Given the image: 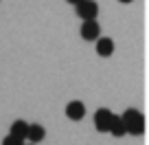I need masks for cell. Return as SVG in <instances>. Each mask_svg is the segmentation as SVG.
Segmentation results:
<instances>
[{
  "label": "cell",
  "instance_id": "obj_1",
  "mask_svg": "<svg viewBox=\"0 0 149 145\" xmlns=\"http://www.w3.org/2000/svg\"><path fill=\"white\" fill-rule=\"evenodd\" d=\"M121 121H123V125H125V132L127 134H134V136H138V134H143L145 132V117L138 112V110H125V114L121 117Z\"/></svg>",
  "mask_w": 149,
  "mask_h": 145
},
{
  "label": "cell",
  "instance_id": "obj_2",
  "mask_svg": "<svg viewBox=\"0 0 149 145\" xmlns=\"http://www.w3.org/2000/svg\"><path fill=\"white\" fill-rule=\"evenodd\" d=\"M74 13L79 15L81 20H97V13H99V5L94 0H81L74 5Z\"/></svg>",
  "mask_w": 149,
  "mask_h": 145
},
{
  "label": "cell",
  "instance_id": "obj_3",
  "mask_svg": "<svg viewBox=\"0 0 149 145\" xmlns=\"http://www.w3.org/2000/svg\"><path fill=\"white\" fill-rule=\"evenodd\" d=\"M112 119H114V114H112L107 108H99L97 112H94V127H97L99 132H107Z\"/></svg>",
  "mask_w": 149,
  "mask_h": 145
},
{
  "label": "cell",
  "instance_id": "obj_4",
  "mask_svg": "<svg viewBox=\"0 0 149 145\" xmlns=\"http://www.w3.org/2000/svg\"><path fill=\"white\" fill-rule=\"evenodd\" d=\"M81 38L90 40V42L101 38V27H99L97 20H84V24H81Z\"/></svg>",
  "mask_w": 149,
  "mask_h": 145
},
{
  "label": "cell",
  "instance_id": "obj_5",
  "mask_svg": "<svg viewBox=\"0 0 149 145\" xmlns=\"http://www.w3.org/2000/svg\"><path fill=\"white\" fill-rule=\"evenodd\" d=\"M66 117H68L70 121H81V119L86 117V106L81 101H70L68 106H66Z\"/></svg>",
  "mask_w": 149,
  "mask_h": 145
},
{
  "label": "cell",
  "instance_id": "obj_6",
  "mask_svg": "<svg viewBox=\"0 0 149 145\" xmlns=\"http://www.w3.org/2000/svg\"><path fill=\"white\" fill-rule=\"evenodd\" d=\"M44 136H46L44 125H40V123H29V130H26V141L29 143L37 145L40 141H44Z\"/></svg>",
  "mask_w": 149,
  "mask_h": 145
},
{
  "label": "cell",
  "instance_id": "obj_7",
  "mask_svg": "<svg viewBox=\"0 0 149 145\" xmlns=\"http://www.w3.org/2000/svg\"><path fill=\"white\" fill-rule=\"evenodd\" d=\"M26 130H29V123L22 121V119H15V121L11 123V127H9V134L15 136V139H20V141H26Z\"/></svg>",
  "mask_w": 149,
  "mask_h": 145
},
{
  "label": "cell",
  "instance_id": "obj_8",
  "mask_svg": "<svg viewBox=\"0 0 149 145\" xmlns=\"http://www.w3.org/2000/svg\"><path fill=\"white\" fill-rule=\"evenodd\" d=\"M94 42H97V53L101 57H110L114 53V42L110 38H97Z\"/></svg>",
  "mask_w": 149,
  "mask_h": 145
},
{
  "label": "cell",
  "instance_id": "obj_9",
  "mask_svg": "<svg viewBox=\"0 0 149 145\" xmlns=\"http://www.w3.org/2000/svg\"><path fill=\"white\" fill-rule=\"evenodd\" d=\"M110 134H114L116 139H121V136H125L127 132H125V125H123V121H121V117H114L112 119V123H110Z\"/></svg>",
  "mask_w": 149,
  "mask_h": 145
},
{
  "label": "cell",
  "instance_id": "obj_10",
  "mask_svg": "<svg viewBox=\"0 0 149 145\" xmlns=\"http://www.w3.org/2000/svg\"><path fill=\"white\" fill-rule=\"evenodd\" d=\"M24 141H20V139H15V136H11V134H7L5 139H2V145H22Z\"/></svg>",
  "mask_w": 149,
  "mask_h": 145
},
{
  "label": "cell",
  "instance_id": "obj_11",
  "mask_svg": "<svg viewBox=\"0 0 149 145\" xmlns=\"http://www.w3.org/2000/svg\"><path fill=\"white\" fill-rule=\"evenodd\" d=\"M68 2L70 5H77V2H81V0H68Z\"/></svg>",
  "mask_w": 149,
  "mask_h": 145
},
{
  "label": "cell",
  "instance_id": "obj_12",
  "mask_svg": "<svg viewBox=\"0 0 149 145\" xmlns=\"http://www.w3.org/2000/svg\"><path fill=\"white\" fill-rule=\"evenodd\" d=\"M118 2H132V0H118Z\"/></svg>",
  "mask_w": 149,
  "mask_h": 145
}]
</instances>
